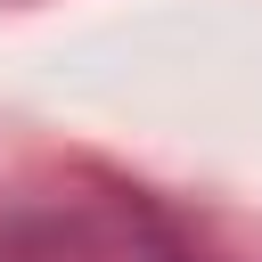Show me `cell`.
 Returning a JSON list of instances; mask_svg holds the SVG:
<instances>
[]
</instances>
